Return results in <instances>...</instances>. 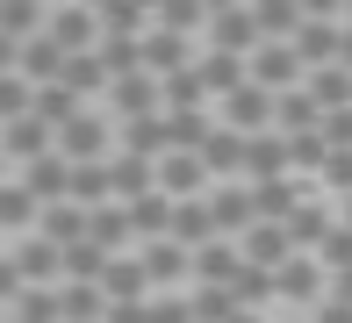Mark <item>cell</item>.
I'll return each mask as SVG.
<instances>
[{"instance_id": "obj_1", "label": "cell", "mask_w": 352, "mask_h": 323, "mask_svg": "<svg viewBox=\"0 0 352 323\" xmlns=\"http://www.w3.org/2000/svg\"><path fill=\"white\" fill-rule=\"evenodd\" d=\"M338 43H345V14H338V8H309V22H302V36H295L302 72H324V65H338Z\"/></svg>"}, {"instance_id": "obj_56", "label": "cell", "mask_w": 352, "mask_h": 323, "mask_svg": "<svg viewBox=\"0 0 352 323\" xmlns=\"http://www.w3.org/2000/svg\"><path fill=\"white\" fill-rule=\"evenodd\" d=\"M230 323H266V316H252V309H237V316H230Z\"/></svg>"}, {"instance_id": "obj_29", "label": "cell", "mask_w": 352, "mask_h": 323, "mask_svg": "<svg viewBox=\"0 0 352 323\" xmlns=\"http://www.w3.org/2000/svg\"><path fill=\"white\" fill-rule=\"evenodd\" d=\"M302 93H309L324 115H338V108H352V72H338V65H324V72L302 79Z\"/></svg>"}, {"instance_id": "obj_51", "label": "cell", "mask_w": 352, "mask_h": 323, "mask_svg": "<svg viewBox=\"0 0 352 323\" xmlns=\"http://www.w3.org/2000/svg\"><path fill=\"white\" fill-rule=\"evenodd\" d=\"M29 295V280H22V273H14V258H0V302H8V309H14V302H22Z\"/></svg>"}, {"instance_id": "obj_14", "label": "cell", "mask_w": 352, "mask_h": 323, "mask_svg": "<svg viewBox=\"0 0 352 323\" xmlns=\"http://www.w3.org/2000/svg\"><path fill=\"white\" fill-rule=\"evenodd\" d=\"M137 266H144V280H151V287H166V295H173V287L195 273V258L173 245V237H158V245H144V252H137Z\"/></svg>"}, {"instance_id": "obj_39", "label": "cell", "mask_w": 352, "mask_h": 323, "mask_svg": "<svg viewBox=\"0 0 352 323\" xmlns=\"http://www.w3.org/2000/svg\"><path fill=\"white\" fill-rule=\"evenodd\" d=\"M36 216H43V208H36V194H29L22 180H8V187H0V230H29Z\"/></svg>"}, {"instance_id": "obj_25", "label": "cell", "mask_w": 352, "mask_h": 323, "mask_svg": "<svg viewBox=\"0 0 352 323\" xmlns=\"http://www.w3.org/2000/svg\"><path fill=\"white\" fill-rule=\"evenodd\" d=\"M302 208V180L287 172V180H266V187H252V216L259 223H287Z\"/></svg>"}, {"instance_id": "obj_35", "label": "cell", "mask_w": 352, "mask_h": 323, "mask_svg": "<svg viewBox=\"0 0 352 323\" xmlns=\"http://www.w3.org/2000/svg\"><path fill=\"white\" fill-rule=\"evenodd\" d=\"M158 101H166V115H187V108H201V101H209V87H201V72L187 65V72L158 79Z\"/></svg>"}, {"instance_id": "obj_38", "label": "cell", "mask_w": 352, "mask_h": 323, "mask_svg": "<svg viewBox=\"0 0 352 323\" xmlns=\"http://www.w3.org/2000/svg\"><path fill=\"white\" fill-rule=\"evenodd\" d=\"M58 309H65V323H101V316H108V302H101V287L65 280V287H58Z\"/></svg>"}, {"instance_id": "obj_53", "label": "cell", "mask_w": 352, "mask_h": 323, "mask_svg": "<svg viewBox=\"0 0 352 323\" xmlns=\"http://www.w3.org/2000/svg\"><path fill=\"white\" fill-rule=\"evenodd\" d=\"M316 323H352V309L345 302H316Z\"/></svg>"}, {"instance_id": "obj_57", "label": "cell", "mask_w": 352, "mask_h": 323, "mask_svg": "<svg viewBox=\"0 0 352 323\" xmlns=\"http://www.w3.org/2000/svg\"><path fill=\"white\" fill-rule=\"evenodd\" d=\"M0 187H8V151H0Z\"/></svg>"}, {"instance_id": "obj_24", "label": "cell", "mask_w": 352, "mask_h": 323, "mask_svg": "<svg viewBox=\"0 0 352 323\" xmlns=\"http://www.w3.org/2000/svg\"><path fill=\"white\" fill-rule=\"evenodd\" d=\"M94 287H101V302L116 309V302H144V287H151V280H144V266H137V258H108Z\"/></svg>"}, {"instance_id": "obj_7", "label": "cell", "mask_w": 352, "mask_h": 323, "mask_svg": "<svg viewBox=\"0 0 352 323\" xmlns=\"http://www.w3.org/2000/svg\"><path fill=\"white\" fill-rule=\"evenodd\" d=\"M274 295H287L295 309H316V302H331V273L316 266V258H287L274 273Z\"/></svg>"}, {"instance_id": "obj_11", "label": "cell", "mask_w": 352, "mask_h": 323, "mask_svg": "<svg viewBox=\"0 0 352 323\" xmlns=\"http://www.w3.org/2000/svg\"><path fill=\"white\" fill-rule=\"evenodd\" d=\"M237 258L259 273H280L287 258H295V245H287V223H252L245 237H237Z\"/></svg>"}, {"instance_id": "obj_48", "label": "cell", "mask_w": 352, "mask_h": 323, "mask_svg": "<svg viewBox=\"0 0 352 323\" xmlns=\"http://www.w3.org/2000/svg\"><path fill=\"white\" fill-rule=\"evenodd\" d=\"M324 187L352 201V151H331V158H324Z\"/></svg>"}, {"instance_id": "obj_15", "label": "cell", "mask_w": 352, "mask_h": 323, "mask_svg": "<svg viewBox=\"0 0 352 323\" xmlns=\"http://www.w3.org/2000/svg\"><path fill=\"white\" fill-rule=\"evenodd\" d=\"M266 180H287V137L280 129L245 144V187H266Z\"/></svg>"}, {"instance_id": "obj_46", "label": "cell", "mask_w": 352, "mask_h": 323, "mask_svg": "<svg viewBox=\"0 0 352 323\" xmlns=\"http://www.w3.org/2000/svg\"><path fill=\"white\" fill-rule=\"evenodd\" d=\"M316 266H324V273H352V230H345V223L316 245Z\"/></svg>"}, {"instance_id": "obj_33", "label": "cell", "mask_w": 352, "mask_h": 323, "mask_svg": "<svg viewBox=\"0 0 352 323\" xmlns=\"http://www.w3.org/2000/svg\"><path fill=\"white\" fill-rule=\"evenodd\" d=\"M22 187L36 194V208H51V201H65V158H36V166H22Z\"/></svg>"}, {"instance_id": "obj_4", "label": "cell", "mask_w": 352, "mask_h": 323, "mask_svg": "<svg viewBox=\"0 0 352 323\" xmlns=\"http://www.w3.org/2000/svg\"><path fill=\"white\" fill-rule=\"evenodd\" d=\"M245 79H252V87H266V93H295L309 72H302L295 43H259V51L245 58Z\"/></svg>"}, {"instance_id": "obj_27", "label": "cell", "mask_w": 352, "mask_h": 323, "mask_svg": "<svg viewBox=\"0 0 352 323\" xmlns=\"http://www.w3.org/2000/svg\"><path fill=\"white\" fill-rule=\"evenodd\" d=\"M331 230H338V223H331V208H324V201H302L295 216H287V245H295V258H302V252H316Z\"/></svg>"}, {"instance_id": "obj_9", "label": "cell", "mask_w": 352, "mask_h": 323, "mask_svg": "<svg viewBox=\"0 0 352 323\" xmlns=\"http://www.w3.org/2000/svg\"><path fill=\"white\" fill-rule=\"evenodd\" d=\"M108 194H116L122 208H130V201H144V194H158V158L108 151Z\"/></svg>"}, {"instance_id": "obj_43", "label": "cell", "mask_w": 352, "mask_h": 323, "mask_svg": "<svg viewBox=\"0 0 352 323\" xmlns=\"http://www.w3.org/2000/svg\"><path fill=\"white\" fill-rule=\"evenodd\" d=\"M230 295H237V309H252V316H259L266 302H274V273H259V266H245V273H237V287H230Z\"/></svg>"}, {"instance_id": "obj_19", "label": "cell", "mask_w": 352, "mask_h": 323, "mask_svg": "<svg viewBox=\"0 0 352 323\" xmlns=\"http://www.w3.org/2000/svg\"><path fill=\"white\" fill-rule=\"evenodd\" d=\"M0 151H8V158H22V166H36V158H51V151H58V137H51L36 115H22V122H8V129H0Z\"/></svg>"}, {"instance_id": "obj_20", "label": "cell", "mask_w": 352, "mask_h": 323, "mask_svg": "<svg viewBox=\"0 0 352 323\" xmlns=\"http://www.w3.org/2000/svg\"><path fill=\"white\" fill-rule=\"evenodd\" d=\"M274 129L280 137H316V129H324V108L309 101V93H274Z\"/></svg>"}, {"instance_id": "obj_50", "label": "cell", "mask_w": 352, "mask_h": 323, "mask_svg": "<svg viewBox=\"0 0 352 323\" xmlns=\"http://www.w3.org/2000/svg\"><path fill=\"white\" fill-rule=\"evenodd\" d=\"M324 144H331V151H352V108L324 115Z\"/></svg>"}, {"instance_id": "obj_23", "label": "cell", "mask_w": 352, "mask_h": 323, "mask_svg": "<svg viewBox=\"0 0 352 323\" xmlns=\"http://www.w3.org/2000/svg\"><path fill=\"white\" fill-rule=\"evenodd\" d=\"M187 36H173V29H151V36H144V72L151 79H173V72H187Z\"/></svg>"}, {"instance_id": "obj_17", "label": "cell", "mask_w": 352, "mask_h": 323, "mask_svg": "<svg viewBox=\"0 0 352 323\" xmlns=\"http://www.w3.org/2000/svg\"><path fill=\"white\" fill-rule=\"evenodd\" d=\"M14 72H22L29 87L43 93V87H58V79H65V51H58L51 36H29V43H22V58H14Z\"/></svg>"}, {"instance_id": "obj_22", "label": "cell", "mask_w": 352, "mask_h": 323, "mask_svg": "<svg viewBox=\"0 0 352 323\" xmlns=\"http://www.w3.org/2000/svg\"><path fill=\"white\" fill-rule=\"evenodd\" d=\"M87 245H101L108 258H122V245H130V208H122V201L87 208Z\"/></svg>"}, {"instance_id": "obj_36", "label": "cell", "mask_w": 352, "mask_h": 323, "mask_svg": "<svg viewBox=\"0 0 352 323\" xmlns=\"http://www.w3.org/2000/svg\"><path fill=\"white\" fill-rule=\"evenodd\" d=\"M58 87H65L72 101H87V93H108V72H101L94 51H79V58H65V79H58Z\"/></svg>"}, {"instance_id": "obj_52", "label": "cell", "mask_w": 352, "mask_h": 323, "mask_svg": "<svg viewBox=\"0 0 352 323\" xmlns=\"http://www.w3.org/2000/svg\"><path fill=\"white\" fill-rule=\"evenodd\" d=\"M101 323H151V302H116Z\"/></svg>"}, {"instance_id": "obj_32", "label": "cell", "mask_w": 352, "mask_h": 323, "mask_svg": "<svg viewBox=\"0 0 352 323\" xmlns=\"http://www.w3.org/2000/svg\"><path fill=\"white\" fill-rule=\"evenodd\" d=\"M65 201L108 208V201H116V194H108V166H65Z\"/></svg>"}, {"instance_id": "obj_18", "label": "cell", "mask_w": 352, "mask_h": 323, "mask_svg": "<svg viewBox=\"0 0 352 323\" xmlns=\"http://www.w3.org/2000/svg\"><path fill=\"white\" fill-rule=\"evenodd\" d=\"M245 144H252V137H237V129H216V137L201 144V166H209V180H223V187L245 180Z\"/></svg>"}, {"instance_id": "obj_16", "label": "cell", "mask_w": 352, "mask_h": 323, "mask_svg": "<svg viewBox=\"0 0 352 323\" xmlns=\"http://www.w3.org/2000/svg\"><path fill=\"white\" fill-rule=\"evenodd\" d=\"M36 237H43V245H58V252L87 245V208H79V201H51V208L36 216Z\"/></svg>"}, {"instance_id": "obj_30", "label": "cell", "mask_w": 352, "mask_h": 323, "mask_svg": "<svg viewBox=\"0 0 352 323\" xmlns=\"http://www.w3.org/2000/svg\"><path fill=\"white\" fill-rule=\"evenodd\" d=\"M223 122H209V108H187V115H166V151H201Z\"/></svg>"}, {"instance_id": "obj_40", "label": "cell", "mask_w": 352, "mask_h": 323, "mask_svg": "<svg viewBox=\"0 0 352 323\" xmlns=\"http://www.w3.org/2000/svg\"><path fill=\"white\" fill-rule=\"evenodd\" d=\"M187 309H195V323H230V316H237V295H230V287H201V280H195Z\"/></svg>"}, {"instance_id": "obj_41", "label": "cell", "mask_w": 352, "mask_h": 323, "mask_svg": "<svg viewBox=\"0 0 352 323\" xmlns=\"http://www.w3.org/2000/svg\"><path fill=\"white\" fill-rule=\"evenodd\" d=\"M22 115H36V87H29L22 72H8V79H0V129L22 122Z\"/></svg>"}, {"instance_id": "obj_34", "label": "cell", "mask_w": 352, "mask_h": 323, "mask_svg": "<svg viewBox=\"0 0 352 323\" xmlns=\"http://www.w3.org/2000/svg\"><path fill=\"white\" fill-rule=\"evenodd\" d=\"M195 72H201V87H209V93H223V101L245 87V58H223V51H201Z\"/></svg>"}, {"instance_id": "obj_42", "label": "cell", "mask_w": 352, "mask_h": 323, "mask_svg": "<svg viewBox=\"0 0 352 323\" xmlns=\"http://www.w3.org/2000/svg\"><path fill=\"white\" fill-rule=\"evenodd\" d=\"M14 323H65V309H58V287H29V295L14 302Z\"/></svg>"}, {"instance_id": "obj_49", "label": "cell", "mask_w": 352, "mask_h": 323, "mask_svg": "<svg viewBox=\"0 0 352 323\" xmlns=\"http://www.w3.org/2000/svg\"><path fill=\"white\" fill-rule=\"evenodd\" d=\"M151 323H195L187 295H158V302H151Z\"/></svg>"}, {"instance_id": "obj_55", "label": "cell", "mask_w": 352, "mask_h": 323, "mask_svg": "<svg viewBox=\"0 0 352 323\" xmlns=\"http://www.w3.org/2000/svg\"><path fill=\"white\" fill-rule=\"evenodd\" d=\"M331 302H345V309H352V273H331Z\"/></svg>"}, {"instance_id": "obj_2", "label": "cell", "mask_w": 352, "mask_h": 323, "mask_svg": "<svg viewBox=\"0 0 352 323\" xmlns=\"http://www.w3.org/2000/svg\"><path fill=\"white\" fill-rule=\"evenodd\" d=\"M158 194H166V201H209L216 180H209V166H201V151H166L158 158Z\"/></svg>"}, {"instance_id": "obj_8", "label": "cell", "mask_w": 352, "mask_h": 323, "mask_svg": "<svg viewBox=\"0 0 352 323\" xmlns=\"http://www.w3.org/2000/svg\"><path fill=\"white\" fill-rule=\"evenodd\" d=\"M43 36H51L58 51H65V58L94 51V43H101V8H58L51 22H43Z\"/></svg>"}, {"instance_id": "obj_6", "label": "cell", "mask_w": 352, "mask_h": 323, "mask_svg": "<svg viewBox=\"0 0 352 323\" xmlns=\"http://www.w3.org/2000/svg\"><path fill=\"white\" fill-rule=\"evenodd\" d=\"M223 129H237V137H266V129H274V93L245 79V87L223 101Z\"/></svg>"}, {"instance_id": "obj_45", "label": "cell", "mask_w": 352, "mask_h": 323, "mask_svg": "<svg viewBox=\"0 0 352 323\" xmlns=\"http://www.w3.org/2000/svg\"><path fill=\"white\" fill-rule=\"evenodd\" d=\"M101 266H108V252H101V245H72V252H65V280H79V287L101 280Z\"/></svg>"}, {"instance_id": "obj_37", "label": "cell", "mask_w": 352, "mask_h": 323, "mask_svg": "<svg viewBox=\"0 0 352 323\" xmlns=\"http://www.w3.org/2000/svg\"><path fill=\"white\" fill-rule=\"evenodd\" d=\"M122 151H130V158H166V115L122 122Z\"/></svg>"}, {"instance_id": "obj_47", "label": "cell", "mask_w": 352, "mask_h": 323, "mask_svg": "<svg viewBox=\"0 0 352 323\" xmlns=\"http://www.w3.org/2000/svg\"><path fill=\"white\" fill-rule=\"evenodd\" d=\"M158 29H173V36H187V29H209V8H187V0H173V8H158Z\"/></svg>"}, {"instance_id": "obj_26", "label": "cell", "mask_w": 352, "mask_h": 323, "mask_svg": "<svg viewBox=\"0 0 352 323\" xmlns=\"http://www.w3.org/2000/svg\"><path fill=\"white\" fill-rule=\"evenodd\" d=\"M237 273H245V258H237V245H223V237L195 252V280L201 287H237Z\"/></svg>"}, {"instance_id": "obj_31", "label": "cell", "mask_w": 352, "mask_h": 323, "mask_svg": "<svg viewBox=\"0 0 352 323\" xmlns=\"http://www.w3.org/2000/svg\"><path fill=\"white\" fill-rule=\"evenodd\" d=\"M130 237H144V245L173 237V201H166V194H144V201H130Z\"/></svg>"}, {"instance_id": "obj_3", "label": "cell", "mask_w": 352, "mask_h": 323, "mask_svg": "<svg viewBox=\"0 0 352 323\" xmlns=\"http://www.w3.org/2000/svg\"><path fill=\"white\" fill-rule=\"evenodd\" d=\"M58 158H65V166H108V115L79 108V115L58 129Z\"/></svg>"}, {"instance_id": "obj_12", "label": "cell", "mask_w": 352, "mask_h": 323, "mask_svg": "<svg viewBox=\"0 0 352 323\" xmlns=\"http://www.w3.org/2000/svg\"><path fill=\"white\" fill-rule=\"evenodd\" d=\"M108 108H116L122 122H144V115H166V101H158V79L151 72H130L108 87Z\"/></svg>"}, {"instance_id": "obj_58", "label": "cell", "mask_w": 352, "mask_h": 323, "mask_svg": "<svg viewBox=\"0 0 352 323\" xmlns=\"http://www.w3.org/2000/svg\"><path fill=\"white\" fill-rule=\"evenodd\" d=\"M345 230H352V201H345Z\"/></svg>"}, {"instance_id": "obj_54", "label": "cell", "mask_w": 352, "mask_h": 323, "mask_svg": "<svg viewBox=\"0 0 352 323\" xmlns=\"http://www.w3.org/2000/svg\"><path fill=\"white\" fill-rule=\"evenodd\" d=\"M14 58H22V43H14V36H0V79L14 72Z\"/></svg>"}, {"instance_id": "obj_28", "label": "cell", "mask_w": 352, "mask_h": 323, "mask_svg": "<svg viewBox=\"0 0 352 323\" xmlns=\"http://www.w3.org/2000/svg\"><path fill=\"white\" fill-rule=\"evenodd\" d=\"M252 14H259V36H266V43H295L302 22H309L302 0H266V8H252Z\"/></svg>"}, {"instance_id": "obj_10", "label": "cell", "mask_w": 352, "mask_h": 323, "mask_svg": "<svg viewBox=\"0 0 352 323\" xmlns=\"http://www.w3.org/2000/svg\"><path fill=\"white\" fill-rule=\"evenodd\" d=\"M209 223H216V237H223V245H237V237L259 223V216H252V187H245V180L216 187V194H209Z\"/></svg>"}, {"instance_id": "obj_5", "label": "cell", "mask_w": 352, "mask_h": 323, "mask_svg": "<svg viewBox=\"0 0 352 323\" xmlns=\"http://www.w3.org/2000/svg\"><path fill=\"white\" fill-rule=\"evenodd\" d=\"M259 14L252 8H209V51H223V58H252L259 51Z\"/></svg>"}, {"instance_id": "obj_13", "label": "cell", "mask_w": 352, "mask_h": 323, "mask_svg": "<svg viewBox=\"0 0 352 323\" xmlns=\"http://www.w3.org/2000/svg\"><path fill=\"white\" fill-rule=\"evenodd\" d=\"M8 258H14V273H22L29 287H58V280H65V252H58V245H43V237H22Z\"/></svg>"}, {"instance_id": "obj_44", "label": "cell", "mask_w": 352, "mask_h": 323, "mask_svg": "<svg viewBox=\"0 0 352 323\" xmlns=\"http://www.w3.org/2000/svg\"><path fill=\"white\" fill-rule=\"evenodd\" d=\"M43 22H51V14H43V8H22V0H14V8H0V36H14V43L43 36Z\"/></svg>"}, {"instance_id": "obj_21", "label": "cell", "mask_w": 352, "mask_h": 323, "mask_svg": "<svg viewBox=\"0 0 352 323\" xmlns=\"http://www.w3.org/2000/svg\"><path fill=\"white\" fill-rule=\"evenodd\" d=\"M173 245L195 258L201 245H216V223H209V201H173Z\"/></svg>"}]
</instances>
